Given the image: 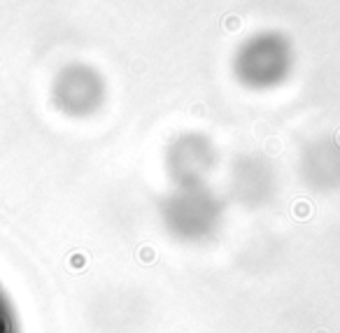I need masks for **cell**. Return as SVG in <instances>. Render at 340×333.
<instances>
[{"instance_id":"obj_1","label":"cell","mask_w":340,"mask_h":333,"mask_svg":"<svg viewBox=\"0 0 340 333\" xmlns=\"http://www.w3.org/2000/svg\"><path fill=\"white\" fill-rule=\"evenodd\" d=\"M0 333H21L14 306L2 286H0Z\"/></svg>"}]
</instances>
